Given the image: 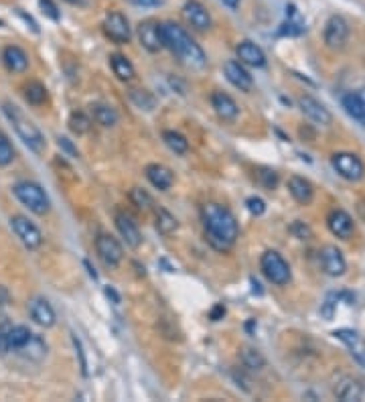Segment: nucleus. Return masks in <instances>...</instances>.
Masks as SVG:
<instances>
[{"instance_id": "obj_1", "label": "nucleus", "mask_w": 365, "mask_h": 402, "mask_svg": "<svg viewBox=\"0 0 365 402\" xmlns=\"http://www.w3.org/2000/svg\"><path fill=\"white\" fill-rule=\"evenodd\" d=\"M201 220L205 227V238L211 248L227 252L231 246L236 244L240 236V226L238 220L231 211L222 203H207L201 210Z\"/></svg>"}, {"instance_id": "obj_2", "label": "nucleus", "mask_w": 365, "mask_h": 402, "mask_svg": "<svg viewBox=\"0 0 365 402\" xmlns=\"http://www.w3.org/2000/svg\"><path fill=\"white\" fill-rule=\"evenodd\" d=\"M162 47H167L174 57L189 70H203L207 65L205 51L195 43L191 35L177 23H160Z\"/></svg>"}, {"instance_id": "obj_3", "label": "nucleus", "mask_w": 365, "mask_h": 402, "mask_svg": "<svg viewBox=\"0 0 365 402\" xmlns=\"http://www.w3.org/2000/svg\"><path fill=\"white\" fill-rule=\"evenodd\" d=\"M2 110H4V114H6V118L11 120V124L15 126V130H17L20 140H23L33 153L41 155V153L45 151V146H47V140L43 137V132L37 128V124H33V120H29V118L18 110L17 106L11 104V102H4V104H2Z\"/></svg>"}, {"instance_id": "obj_4", "label": "nucleus", "mask_w": 365, "mask_h": 402, "mask_svg": "<svg viewBox=\"0 0 365 402\" xmlns=\"http://www.w3.org/2000/svg\"><path fill=\"white\" fill-rule=\"evenodd\" d=\"M13 193L25 208H29L37 215H47L51 210L49 195L35 181H18L13 185Z\"/></svg>"}, {"instance_id": "obj_5", "label": "nucleus", "mask_w": 365, "mask_h": 402, "mask_svg": "<svg viewBox=\"0 0 365 402\" xmlns=\"http://www.w3.org/2000/svg\"><path fill=\"white\" fill-rule=\"evenodd\" d=\"M260 268L264 272V277L270 280L272 284H278V287H284L290 282V266L288 263L280 256L276 250H268L264 252L260 258Z\"/></svg>"}, {"instance_id": "obj_6", "label": "nucleus", "mask_w": 365, "mask_h": 402, "mask_svg": "<svg viewBox=\"0 0 365 402\" xmlns=\"http://www.w3.org/2000/svg\"><path fill=\"white\" fill-rule=\"evenodd\" d=\"M31 337H33V332L25 325L2 323L0 325V353L20 351Z\"/></svg>"}, {"instance_id": "obj_7", "label": "nucleus", "mask_w": 365, "mask_h": 402, "mask_svg": "<svg viewBox=\"0 0 365 402\" xmlns=\"http://www.w3.org/2000/svg\"><path fill=\"white\" fill-rule=\"evenodd\" d=\"M333 169L347 181H359L365 175V165L361 158L353 153H335L333 158Z\"/></svg>"}, {"instance_id": "obj_8", "label": "nucleus", "mask_w": 365, "mask_h": 402, "mask_svg": "<svg viewBox=\"0 0 365 402\" xmlns=\"http://www.w3.org/2000/svg\"><path fill=\"white\" fill-rule=\"evenodd\" d=\"M102 27H104L105 37H108L110 41L118 43V45H126V43H130V39H132L130 23H128V18L124 17L122 13H118V11L108 13Z\"/></svg>"}, {"instance_id": "obj_9", "label": "nucleus", "mask_w": 365, "mask_h": 402, "mask_svg": "<svg viewBox=\"0 0 365 402\" xmlns=\"http://www.w3.org/2000/svg\"><path fill=\"white\" fill-rule=\"evenodd\" d=\"M11 227L15 230L17 238L23 242L25 248L37 250V248H41V244H43V234H41V230H39L29 218H25V215H13V218H11Z\"/></svg>"}, {"instance_id": "obj_10", "label": "nucleus", "mask_w": 365, "mask_h": 402, "mask_svg": "<svg viewBox=\"0 0 365 402\" xmlns=\"http://www.w3.org/2000/svg\"><path fill=\"white\" fill-rule=\"evenodd\" d=\"M323 39H325V45H327L329 49H335V51L343 49L349 39L347 20H345L343 17H339V15H333V17H329V20L325 23Z\"/></svg>"}, {"instance_id": "obj_11", "label": "nucleus", "mask_w": 365, "mask_h": 402, "mask_svg": "<svg viewBox=\"0 0 365 402\" xmlns=\"http://www.w3.org/2000/svg\"><path fill=\"white\" fill-rule=\"evenodd\" d=\"M96 252H98L100 260H102L105 266H110V268H116V266L122 263V258H124V248H122V244L116 238H112V236H108V234H100V236L96 238Z\"/></svg>"}, {"instance_id": "obj_12", "label": "nucleus", "mask_w": 365, "mask_h": 402, "mask_svg": "<svg viewBox=\"0 0 365 402\" xmlns=\"http://www.w3.org/2000/svg\"><path fill=\"white\" fill-rule=\"evenodd\" d=\"M139 41L140 45L148 53H158L162 47V37H160V23L155 18H146L139 25Z\"/></svg>"}, {"instance_id": "obj_13", "label": "nucleus", "mask_w": 365, "mask_h": 402, "mask_svg": "<svg viewBox=\"0 0 365 402\" xmlns=\"http://www.w3.org/2000/svg\"><path fill=\"white\" fill-rule=\"evenodd\" d=\"M27 309H29V315H31V319L35 321L37 325H41V327H45V329L53 327L55 321H57L55 309H53V305L45 297L29 299Z\"/></svg>"}, {"instance_id": "obj_14", "label": "nucleus", "mask_w": 365, "mask_h": 402, "mask_svg": "<svg viewBox=\"0 0 365 402\" xmlns=\"http://www.w3.org/2000/svg\"><path fill=\"white\" fill-rule=\"evenodd\" d=\"M319 258H321V266L325 270V275L329 277H343L345 270H347V263L341 254V250L337 246H325L321 252H319Z\"/></svg>"}, {"instance_id": "obj_15", "label": "nucleus", "mask_w": 365, "mask_h": 402, "mask_svg": "<svg viewBox=\"0 0 365 402\" xmlns=\"http://www.w3.org/2000/svg\"><path fill=\"white\" fill-rule=\"evenodd\" d=\"M224 75H226L227 82L240 92H252V88H254V80H252L250 71L245 70L240 61H233V59L226 61L224 63Z\"/></svg>"}, {"instance_id": "obj_16", "label": "nucleus", "mask_w": 365, "mask_h": 402, "mask_svg": "<svg viewBox=\"0 0 365 402\" xmlns=\"http://www.w3.org/2000/svg\"><path fill=\"white\" fill-rule=\"evenodd\" d=\"M183 18L197 31H209L211 29V17L207 8L199 0H187L183 4Z\"/></svg>"}, {"instance_id": "obj_17", "label": "nucleus", "mask_w": 365, "mask_h": 402, "mask_svg": "<svg viewBox=\"0 0 365 402\" xmlns=\"http://www.w3.org/2000/svg\"><path fill=\"white\" fill-rule=\"evenodd\" d=\"M114 222H116V230H118V234L122 236V240L126 242V246L139 248V246L142 244V234H140L136 222H134L128 213L118 211V213L114 215Z\"/></svg>"}, {"instance_id": "obj_18", "label": "nucleus", "mask_w": 365, "mask_h": 402, "mask_svg": "<svg viewBox=\"0 0 365 402\" xmlns=\"http://www.w3.org/2000/svg\"><path fill=\"white\" fill-rule=\"evenodd\" d=\"M298 106H300L302 114H305L311 123L321 124V126H329V124L333 123V116H331L329 110L321 104L319 100H314L313 96H302V98L298 100Z\"/></svg>"}, {"instance_id": "obj_19", "label": "nucleus", "mask_w": 365, "mask_h": 402, "mask_svg": "<svg viewBox=\"0 0 365 402\" xmlns=\"http://www.w3.org/2000/svg\"><path fill=\"white\" fill-rule=\"evenodd\" d=\"M327 226H329L331 234L341 238V240H349L355 232V224L351 220L347 211L343 210H333L327 215Z\"/></svg>"}, {"instance_id": "obj_20", "label": "nucleus", "mask_w": 365, "mask_h": 402, "mask_svg": "<svg viewBox=\"0 0 365 402\" xmlns=\"http://www.w3.org/2000/svg\"><path fill=\"white\" fill-rule=\"evenodd\" d=\"M211 108H213L215 114H217L222 120H226V123L236 120L238 114H240V106L236 104V100H233L229 94H226V92H213V94H211Z\"/></svg>"}, {"instance_id": "obj_21", "label": "nucleus", "mask_w": 365, "mask_h": 402, "mask_svg": "<svg viewBox=\"0 0 365 402\" xmlns=\"http://www.w3.org/2000/svg\"><path fill=\"white\" fill-rule=\"evenodd\" d=\"M144 175H146V179L151 181L153 187H157L158 191H169V189L173 187L174 183L173 171H171L169 167H165V165H158V163L146 165Z\"/></svg>"}, {"instance_id": "obj_22", "label": "nucleus", "mask_w": 365, "mask_h": 402, "mask_svg": "<svg viewBox=\"0 0 365 402\" xmlns=\"http://www.w3.org/2000/svg\"><path fill=\"white\" fill-rule=\"evenodd\" d=\"M236 55L240 59V63L250 65V68H264L266 65V55L260 47L252 41H242L236 47Z\"/></svg>"}, {"instance_id": "obj_23", "label": "nucleus", "mask_w": 365, "mask_h": 402, "mask_svg": "<svg viewBox=\"0 0 365 402\" xmlns=\"http://www.w3.org/2000/svg\"><path fill=\"white\" fill-rule=\"evenodd\" d=\"M335 396L343 402H357L364 398V386L359 384V380L351 378V376H343L335 388H333Z\"/></svg>"}, {"instance_id": "obj_24", "label": "nucleus", "mask_w": 365, "mask_h": 402, "mask_svg": "<svg viewBox=\"0 0 365 402\" xmlns=\"http://www.w3.org/2000/svg\"><path fill=\"white\" fill-rule=\"evenodd\" d=\"M2 63L4 68L13 73H25L29 70V57L17 45H8L2 49Z\"/></svg>"}, {"instance_id": "obj_25", "label": "nucleus", "mask_w": 365, "mask_h": 402, "mask_svg": "<svg viewBox=\"0 0 365 402\" xmlns=\"http://www.w3.org/2000/svg\"><path fill=\"white\" fill-rule=\"evenodd\" d=\"M343 108L347 110L351 118H355L357 123H361L365 126V88L347 92L343 96Z\"/></svg>"}, {"instance_id": "obj_26", "label": "nucleus", "mask_w": 365, "mask_h": 402, "mask_svg": "<svg viewBox=\"0 0 365 402\" xmlns=\"http://www.w3.org/2000/svg\"><path fill=\"white\" fill-rule=\"evenodd\" d=\"M333 335H335L337 339H341L349 350H351V356H353L359 364H364L365 366V341L357 335V332H353V329H337Z\"/></svg>"}, {"instance_id": "obj_27", "label": "nucleus", "mask_w": 365, "mask_h": 402, "mask_svg": "<svg viewBox=\"0 0 365 402\" xmlns=\"http://www.w3.org/2000/svg\"><path fill=\"white\" fill-rule=\"evenodd\" d=\"M305 31H307V25H305L302 15L296 11L295 4H288V6H286V20H284V25H282V29H280V35L298 37L302 35Z\"/></svg>"}, {"instance_id": "obj_28", "label": "nucleus", "mask_w": 365, "mask_h": 402, "mask_svg": "<svg viewBox=\"0 0 365 402\" xmlns=\"http://www.w3.org/2000/svg\"><path fill=\"white\" fill-rule=\"evenodd\" d=\"M288 191L295 197L298 203L309 206L313 201V185L305 179V177L293 175L288 179Z\"/></svg>"}, {"instance_id": "obj_29", "label": "nucleus", "mask_w": 365, "mask_h": 402, "mask_svg": "<svg viewBox=\"0 0 365 402\" xmlns=\"http://www.w3.org/2000/svg\"><path fill=\"white\" fill-rule=\"evenodd\" d=\"M110 65H112L114 75H116L120 82H132L134 75H136L134 65H132L130 59H128L126 55H122V53H114V55L110 57Z\"/></svg>"}, {"instance_id": "obj_30", "label": "nucleus", "mask_w": 365, "mask_h": 402, "mask_svg": "<svg viewBox=\"0 0 365 402\" xmlns=\"http://www.w3.org/2000/svg\"><path fill=\"white\" fill-rule=\"evenodd\" d=\"M91 116L104 128H112L118 124V112L110 104H94L91 106Z\"/></svg>"}, {"instance_id": "obj_31", "label": "nucleus", "mask_w": 365, "mask_h": 402, "mask_svg": "<svg viewBox=\"0 0 365 402\" xmlns=\"http://www.w3.org/2000/svg\"><path fill=\"white\" fill-rule=\"evenodd\" d=\"M240 360H242V366L245 370H250V372H258V370L266 366L264 356L256 348H250V346L240 350Z\"/></svg>"}, {"instance_id": "obj_32", "label": "nucleus", "mask_w": 365, "mask_h": 402, "mask_svg": "<svg viewBox=\"0 0 365 402\" xmlns=\"http://www.w3.org/2000/svg\"><path fill=\"white\" fill-rule=\"evenodd\" d=\"M23 94H25V100L31 106H43L47 102V88L41 82H29L23 88Z\"/></svg>"}, {"instance_id": "obj_33", "label": "nucleus", "mask_w": 365, "mask_h": 402, "mask_svg": "<svg viewBox=\"0 0 365 402\" xmlns=\"http://www.w3.org/2000/svg\"><path fill=\"white\" fill-rule=\"evenodd\" d=\"M162 140H165V144L173 151L174 155H185V153L189 151V140L185 139L181 132L165 130V132H162Z\"/></svg>"}, {"instance_id": "obj_34", "label": "nucleus", "mask_w": 365, "mask_h": 402, "mask_svg": "<svg viewBox=\"0 0 365 402\" xmlns=\"http://www.w3.org/2000/svg\"><path fill=\"white\" fill-rule=\"evenodd\" d=\"M177 227H179V222H177V218H174L173 213L169 210H165V208H158L157 210L158 234H162V236H171V234L177 232Z\"/></svg>"}, {"instance_id": "obj_35", "label": "nucleus", "mask_w": 365, "mask_h": 402, "mask_svg": "<svg viewBox=\"0 0 365 402\" xmlns=\"http://www.w3.org/2000/svg\"><path fill=\"white\" fill-rule=\"evenodd\" d=\"M128 96H130V102L136 106V108H140V110L151 112V110L157 106V98H155L148 89H142V88L130 89V92H128Z\"/></svg>"}, {"instance_id": "obj_36", "label": "nucleus", "mask_w": 365, "mask_h": 402, "mask_svg": "<svg viewBox=\"0 0 365 402\" xmlns=\"http://www.w3.org/2000/svg\"><path fill=\"white\" fill-rule=\"evenodd\" d=\"M20 353H25L27 358H31V360L39 362V360H43V358H45V353H47V344H45L39 335L33 333V337L27 341V346L20 350Z\"/></svg>"}, {"instance_id": "obj_37", "label": "nucleus", "mask_w": 365, "mask_h": 402, "mask_svg": "<svg viewBox=\"0 0 365 402\" xmlns=\"http://www.w3.org/2000/svg\"><path fill=\"white\" fill-rule=\"evenodd\" d=\"M70 130L73 132V134H77V137H82V134H86V132H89V128H91V118L89 116H86L84 112H71L70 116Z\"/></svg>"}, {"instance_id": "obj_38", "label": "nucleus", "mask_w": 365, "mask_h": 402, "mask_svg": "<svg viewBox=\"0 0 365 402\" xmlns=\"http://www.w3.org/2000/svg\"><path fill=\"white\" fill-rule=\"evenodd\" d=\"M256 177H258V183H260L264 189H276L278 185V173L274 169H268V167H260L256 171Z\"/></svg>"}, {"instance_id": "obj_39", "label": "nucleus", "mask_w": 365, "mask_h": 402, "mask_svg": "<svg viewBox=\"0 0 365 402\" xmlns=\"http://www.w3.org/2000/svg\"><path fill=\"white\" fill-rule=\"evenodd\" d=\"M15 161V149L8 137L0 130V167H8Z\"/></svg>"}, {"instance_id": "obj_40", "label": "nucleus", "mask_w": 365, "mask_h": 402, "mask_svg": "<svg viewBox=\"0 0 365 402\" xmlns=\"http://www.w3.org/2000/svg\"><path fill=\"white\" fill-rule=\"evenodd\" d=\"M130 201H132L139 210L148 211L153 208V197L144 191V189H140V187H132V189H130Z\"/></svg>"}, {"instance_id": "obj_41", "label": "nucleus", "mask_w": 365, "mask_h": 402, "mask_svg": "<svg viewBox=\"0 0 365 402\" xmlns=\"http://www.w3.org/2000/svg\"><path fill=\"white\" fill-rule=\"evenodd\" d=\"M339 299H341V293H331V295H327L325 303H323V307H321V315H323L325 319H333Z\"/></svg>"}, {"instance_id": "obj_42", "label": "nucleus", "mask_w": 365, "mask_h": 402, "mask_svg": "<svg viewBox=\"0 0 365 402\" xmlns=\"http://www.w3.org/2000/svg\"><path fill=\"white\" fill-rule=\"evenodd\" d=\"M245 208H248V211L252 215H262L266 211V203H264L262 197H248L245 199Z\"/></svg>"}, {"instance_id": "obj_43", "label": "nucleus", "mask_w": 365, "mask_h": 402, "mask_svg": "<svg viewBox=\"0 0 365 402\" xmlns=\"http://www.w3.org/2000/svg\"><path fill=\"white\" fill-rule=\"evenodd\" d=\"M39 6H41L43 15H47L51 20H59V8L53 0H39Z\"/></svg>"}, {"instance_id": "obj_44", "label": "nucleus", "mask_w": 365, "mask_h": 402, "mask_svg": "<svg viewBox=\"0 0 365 402\" xmlns=\"http://www.w3.org/2000/svg\"><path fill=\"white\" fill-rule=\"evenodd\" d=\"M290 232L295 234L296 238H300V240H309V238H313V232L309 230V226H305V224L298 222V220L290 226Z\"/></svg>"}, {"instance_id": "obj_45", "label": "nucleus", "mask_w": 365, "mask_h": 402, "mask_svg": "<svg viewBox=\"0 0 365 402\" xmlns=\"http://www.w3.org/2000/svg\"><path fill=\"white\" fill-rule=\"evenodd\" d=\"M224 315H226V305L217 303V305L209 311V319H211V321H219V319H224Z\"/></svg>"}, {"instance_id": "obj_46", "label": "nucleus", "mask_w": 365, "mask_h": 402, "mask_svg": "<svg viewBox=\"0 0 365 402\" xmlns=\"http://www.w3.org/2000/svg\"><path fill=\"white\" fill-rule=\"evenodd\" d=\"M71 339H73V346H75V350H77V353H79V360H82V362H79V366H82V372H84V376H86V374H87V364H86V358H84V350H82V344H79V339H77L75 335H73Z\"/></svg>"}, {"instance_id": "obj_47", "label": "nucleus", "mask_w": 365, "mask_h": 402, "mask_svg": "<svg viewBox=\"0 0 365 402\" xmlns=\"http://www.w3.org/2000/svg\"><path fill=\"white\" fill-rule=\"evenodd\" d=\"M59 146H61L63 151H68V153H70L71 157H77V151L73 149V144H71V140H70V139H65V137H61V139H59Z\"/></svg>"}, {"instance_id": "obj_48", "label": "nucleus", "mask_w": 365, "mask_h": 402, "mask_svg": "<svg viewBox=\"0 0 365 402\" xmlns=\"http://www.w3.org/2000/svg\"><path fill=\"white\" fill-rule=\"evenodd\" d=\"M11 301V293L6 291V287H0V307H6Z\"/></svg>"}, {"instance_id": "obj_49", "label": "nucleus", "mask_w": 365, "mask_h": 402, "mask_svg": "<svg viewBox=\"0 0 365 402\" xmlns=\"http://www.w3.org/2000/svg\"><path fill=\"white\" fill-rule=\"evenodd\" d=\"M105 297L112 299V301H114L116 305L120 303V295H118V293H116V291H114L112 287H105Z\"/></svg>"}, {"instance_id": "obj_50", "label": "nucleus", "mask_w": 365, "mask_h": 402, "mask_svg": "<svg viewBox=\"0 0 365 402\" xmlns=\"http://www.w3.org/2000/svg\"><path fill=\"white\" fill-rule=\"evenodd\" d=\"M136 4H142V6H157L160 4V0H134Z\"/></svg>"}, {"instance_id": "obj_51", "label": "nucleus", "mask_w": 365, "mask_h": 402, "mask_svg": "<svg viewBox=\"0 0 365 402\" xmlns=\"http://www.w3.org/2000/svg\"><path fill=\"white\" fill-rule=\"evenodd\" d=\"M224 4H227V6H231V8H236L238 4H240V0H222Z\"/></svg>"}, {"instance_id": "obj_52", "label": "nucleus", "mask_w": 365, "mask_h": 402, "mask_svg": "<svg viewBox=\"0 0 365 402\" xmlns=\"http://www.w3.org/2000/svg\"><path fill=\"white\" fill-rule=\"evenodd\" d=\"M68 2H71V4H75V2H82V0H68Z\"/></svg>"}]
</instances>
